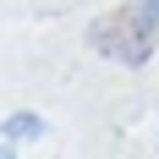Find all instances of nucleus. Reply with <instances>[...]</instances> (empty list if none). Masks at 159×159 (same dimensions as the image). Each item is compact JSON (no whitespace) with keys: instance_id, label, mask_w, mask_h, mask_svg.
Instances as JSON below:
<instances>
[{"instance_id":"obj_1","label":"nucleus","mask_w":159,"mask_h":159,"mask_svg":"<svg viewBox=\"0 0 159 159\" xmlns=\"http://www.w3.org/2000/svg\"><path fill=\"white\" fill-rule=\"evenodd\" d=\"M88 44H93V55L115 66H148L159 49V0H126V6L104 11L88 28Z\"/></svg>"},{"instance_id":"obj_2","label":"nucleus","mask_w":159,"mask_h":159,"mask_svg":"<svg viewBox=\"0 0 159 159\" xmlns=\"http://www.w3.org/2000/svg\"><path fill=\"white\" fill-rule=\"evenodd\" d=\"M0 137L6 143H22V137H44V115H33V110H16L0 121Z\"/></svg>"}]
</instances>
